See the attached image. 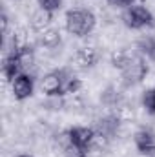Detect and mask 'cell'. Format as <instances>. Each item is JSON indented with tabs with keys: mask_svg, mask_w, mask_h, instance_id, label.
I'll list each match as a JSON object with an SVG mask.
<instances>
[{
	"mask_svg": "<svg viewBox=\"0 0 155 157\" xmlns=\"http://www.w3.org/2000/svg\"><path fill=\"white\" fill-rule=\"evenodd\" d=\"M110 7H115V9H120V11H124L126 7H130L131 4H133V0H104Z\"/></svg>",
	"mask_w": 155,
	"mask_h": 157,
	"instance_id": "obj_21",
	"label": "cell"
},
{
	"mask_svg": "<svg viewBox=\"0 0 155 157\" xmlns=\"http://www.w3.org/2000/svg\"><path fill=\"white\" fill-rule=\"evenodd\" d=\"M133 144L141 155L155 157V130L153 128H141L133 133Z\"/></svg>",
	"mask_w": 155,
	"mask_h": 157,
	"instance_id": "obj_6",
	"label": "cell"
},
{
	"mask_svg": "<svg viewBox=\"0 0 155 157\" xmlns=\"http://www.w3.org/2000/svg\"><path fill=\"white\" fill-rule=\"evenodd\" d=\"M0 24H2V39L9 37V17H7V11H2Z\"/></svg>",
	"mask_w": 155,
	"mask_h": 157,
	"instance_id": "obj_22",
	"label": "cell"
},
{
	"mask_svg": "<svg viewBox=\"0 0 155 157\" xmlns=\"http://www.w3.org/2000/svg\"><path fill=\"white\" fill-rule=\"evenodd\" d=\"M120 20L128 29H133V31L155 28V17L152 9L146 7L144 4H139V2H133L130 7H126L120 13Z\"/></svg>",
	"mask_w": 155,
	"mask_h": 157,
	"instance_id": "obj_2",
	"label": "cell"
},
{
	"mask_svg": "<svg viewBox=\"0 0 155 157\" xmlns=\"http://www.w3.org/2000/svg\"><path fill=\"white\" fill-rule=\"evenodd\" d=\"M39 44L42 48H49V49H55L62 44V33L60 29L57 28H47L46 31L39 33Z\"/></svg>",
	"mask_w": 155,
	"mask_h": 157,
	"instance_id": "obj_13",
	"label": "cell"
},
{
	"mask_svg": "<svg viewBox=\"0 0 155 157\" xmlns=\"http://www.w3.org/2000/svg\"><path fill=\"white\" fill-rule=\"evenodd\" d=\"M17 60H18V66H20L22 73H31L33 75V70L37 68V49H35V46L20 48L18 53H17Z\"/></svg>",
	"mask_w": 155,
	"mask_h": 157,
	"instance_id": "obj_8",
	"label": "cell"
},
{
	"mask_svg": "<svg viewBox=\"0 0 155 157\" xmlns=\"http://www.w3.org/2000/svg\"><path fill=\"white\" fill-rule=\"evenodd\" d=\"M64 24H66V31L71 37L86 39L88 35L93 33V29L97 26V17L88 7H71L66 11Z\"/></svg>",
	"mask_w": 155,
	"mask_h": 157,
	"instance_id": "obj_1",
	"label": "cell"
},
{
	"mask_svg": "<svg viewBox=\"0 0 155 157\" xmlns=\"http://www.w3.org/2000/svg\"><path fill=\"white\" fill-rule=\"evenodd\" d=\"M17 157H33V155H31V154H18Z\"/></svg>",
	"mask_w": 155,
	"mask_h": 157,
	"instance_id": "obj_23",
	"label": "cell"
},
{
	"mask_svg": "<svg viewBox=\"0 0 155 157\" xmlns=\"http://www.w3.org/2000/svg\"><path fill=\"white\" fill-rule=\"evenodd\" d=\"M51 22H53V13L42 9V7H37L29 17V28L35 33H42L47 28H51Z\"/></svg>",
	"mask_w": 155,
	"mask_h": 157,
	"instance_id": "obj_9",
	"label": "cell"
},
{
	"mask_svg": "<svg viewBox=\"0 0 155 157\" xmlns=\"http://www.w3.org/2000/svg\"><path fill=\"white\" fill-rule=\"evenodd\" d=\"M11 93L17 101H28L35 93V75L31 73H20L9 84Z\"/></svg>",
	"mask_w": 155,
	"mask_h": 157,
	"instance_id": "obj_4",
	"label": "cell"
},
{
	"mask_svg": "<svg viewBox=\"0 0 155 157\" xmlns=\"http://www.w3.org/2000/svg\"><path fill=\"white\" fill-rule=\"evenodd\" d=\"M99 49L93 46H80L73 53L71 59V68L73 70H89L99 62Z\"/></svg>",
	"mask_w": 155,
	"mask_h": 157,
	"instance_id": "obj_5",
	"label": "cell"
},
{
	"mask_svg": "<svg viewBox=\"0 0 155 157\" xmlns=\"http://www.w3.org/2000/svg\"><path fill=\"white\" fill-rule=\"evenodd\" d=\"M148 75V64H146V59L137 51L133 55V59L130 60V64L120 71V82L122 86L130 88V86H137L141 84Z\"/></svg>",
	"mask_w": 155,
	"mask_h": 157,
	"instance_id": "obj_3",
	"label": "cell"
},
{
	"mask_svg": "<svg viewBox=\"0 0 155 157\" xmlns=\"http://www.w3.org/2000/svg\"><path fill=\"white\" fill-rule=\"evenodd\" d=\"M137 51L144 59L155 60V37L153 35H146V37L137 40Z\"/></svg>",
	"mask_w": 155,
	"mask_h": 157,
	"instance_id": "obj_15",
	"label": "cell"
},
{
	"mask_svg": "<svg viewBox=\"0 0 155 157\" xmlns=\"http://www.w3.org/2000/svg\"><path fill=\"white\" fill-rule=\"evenodd\" d=\"M40 91L46 95V97H51V95H64L62 88H64V82H62V73L60 70H51L47 73H44L40 77Z\"/></svg>",
	"mask_w": 155,
	"mask_h": 157,
	"instance_id": "obj_7",
	"label": "cell"
},
{
	"mask_svg": "<svg viewBox=\"0 0 155 157\" xmlns=\"http://www.w3.org/2000/svg\"><path fill=\"white\" fill-rule=\"evenodd\" d=\"M18 53V51H17ZM17 53H11V55H4V60H2V75L6 78V82H13L17 75L22 73L20 66H18V60H17Z\"/></svg>",
	"mask_w": 155,
	"mask_h": 157,
	"instance_id": "obj_12",
	"label": "cell"
},
{
	"mask_svg": "<svg viewBox=\"0 0 155 157\" xmlns=\"http://www.w3.org/2000/svg\"><path fill=\"white\" fill-rule=\"evenodd\" d=\"M37 4H39V7H42V9L55 13V11H60L64 0H37Z\"/></svg>",
	"mask_w": 155,
	"mask_h": 157,
	"instance_id": "obj_20",
	"label": "cell"
},
{
	"mask_svg": "<svg viewBox=\"0 0 155 157\" xmlns=\"http://www.w3.org/2000/svg\"><path fill=\"white\" fill-rule=\"evenodd\" d=\"M133 51H130V49H126V48H117L113 49L112 53H110V64L117 68L119 71H122L128 64H130V60L133 59Z\"/></svg>",
	"mask_w": 155,
	"mask_h": 157,
	"instance_id": "obj_14",
	"label": "cell"
},
{
	"mask_svg": "<svg viewBox=\"0 0 155 157\" xmlns=\"http://www.w3.org/2000/svg\"><path fill=\"white\" fill-rule=\"evenodd\" d=\"M141 104H142V110L148 113V115H155V86L146 90L141 97Z\"/></svg>",
	"mask_w": 155,
	"mask_h": 157,
	"instance_id": "obj_18",
	"label": "cell"
},
{
	"mask_svg": "<svg viewBox=\"0 0 155 157\" xmlns=\"http://www.w3.org/2000/svg\"><path fill=\"white\" fill-rule=\"evenodd\" d=\"M66 97V108L68 110H73V112H84L88 106H86V97L78 91L73 95H64Z\"/></svg>",
	"mask_w": 155,
	"mask_h": 157,
	"instance_id": "obj_16",
	"label": "cell"
},
{
	"mask_svg": "<svg viewBox=\"0 0 155 157\" xmlns=\"http://www.w3.org/2000/svg\"><path fill=\"white\" fill-rule=\"evenodd\" d=\"M64 157H88V148L78 146L75 143H70L64 150H62Z\"/></svg>",
	"mask_w": 155,
	"mask_h": 157,
	"instance_id": "obj_19",
	"label": "cell"
},
{
	"mask_svg": "<svg viewBox=\"0 0 155 157\" xmlns=\"http://www.w3.org/2000/svg\"><path fill=\"white\" fill-rule=\"evenodd\" d=\"M93 135H95V128L93 126L78 124V126H71L70 128V139H71V143H75L78 146H84V148H89V144L93 141Z\"/></svg>",
	"mask_w": 155,
	"mask_h": 157,
	"instance_id": "obj_10",
	"label": "cell"
},
{
	"mask_svg": "<svg viewBox=\"0 0 155 157\" xmlns=\"http://www.w3.org/2000/svg\"><path fill=\"white\" fill-rule=\"evenodd\" d=\"M42 106L49 112H60L66 108V97L64 95H51V97H46V101L42 102Z\"/></svg>",
	"mask_w": 155,
	"mask_h": 157,
	"instance_id": "obj_17",
	"label": "cell"
},
{
	"mask_svg": "<svg viewBox=\"0 0 155 157\" xmlns=\"http://www.w3.org/2000/svg\"><path fill=\"white\" fill-rule=\"evenodd\" d=\"M60 73H62V82H64V88H62L64 95H73V93H78L82 90L84 84L75 75V70L73 68H62Z\"/></svg>",
	"mask_w": 155,
	"mask_h": 157,
	"instance_id": "obj_11",
	"label": "cell"
}]
</instances>
